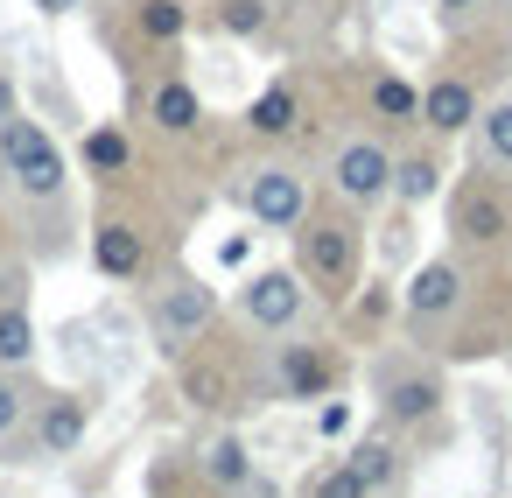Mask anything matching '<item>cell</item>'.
I'll list each match as a JSON object with an SVG mask.
<instances>
[{"mask_svg":"<svg viewBox=\"0 0 512 498\" xmlns=\"http://www.w3.org/2000/svg\"><path fill=\"white\" fill-rule=\"evenodd\" d=\"M379 400H386L393 421H428L442 407V386H435V372H386Z\"/></svg>","mask_w":512,"mask_h":498,"instance_id":"12","label":"cell"},{"mask_svg":"<svg viewBox=\"0 0 512 498\" xmlns=\"http://www.w3.org/2000/svg\"><path fill=\"white\" fill-rule=\"evenodd\" d=\"M442 8H449V15H477V8H484V0H442Z\"/></svg>","mask_w":512,"mask_h":498,"instance_id":"31","label":"cell"},{"mask_svg":"<svg viewBox=\"0 0 512 498\" xmlns=\"http://www.w3.org/2000/svg\"><path fill=\"white\" fill-rule=\"evenodd\" d=\"M421 127H428V134H463V127H477V92H470L463 78H435V85L421 92Z\"/></svg>","mask_w":512,"mask_h":498,"instance_id":"11","label":"cell"},{"mask_svg":"<svg viewBox=\"0 0 512 498\" xmlns=\"http://www.w3.org/2000/svg\"><path fill=\"white\" fill-rule=\"evenodd\" d=\"M246 211H253V225H267V232H302V218H309V183H302L288 162H267V169H253V183H246Z\"/></svg>","mask_w":512,"mask_h":498,"instance_id":"4","label":"cell"},{"mask_svg":"<svg viewBox=\"0 0 512 498\" xmlns=\"http://www.w3.org/2000/svg\"><path fill=\"white\" fill-rule=\"evenodd\" d=\"M302 274H309L330 302H344V295L358 288V225H351L344 211L302 218Z\"/></svg>","mask_w":512,"mask_h":498,"instance_id":"2","label":"cell"},{"mask_svg":"<svg viewBox=\"0 0 512 498\" xmlns=\"http://www.w3.org/2000/svg\"><path fill=\"white\" fill-rule=\"evenodd\" d=\"M204 470H211V484H225V491H246V484H253V456H246L239 435L211 442V449H204Z\"/></svg>","mask_w":512,"mask_h":498,"instance_id":"19","label":"cell"},{"mask_svg":"<svg viewBox=\"0 0 512 498\" xmlns=\"http://www.w3.org/2000/svg\"><path fill=\"white\" fill-rule=\"evenodd\" d=\"M148 120H155L162 134H197V120H204V99H197V85H183V78H162V85L148 92Z\"/></svg>","mask_w":512,"mask_h":498,"instance_id":"13","label":"cell"},{"mask_svg":"<svg viewBox=\"0 0 512 498\" xmlns=\"http://www.w3.org/2000/svg\"><path fill=\"white\" fill-rule=\"evenodd\" d=\"M309 498H372V484H365L351 463H330V470L309 484Z\"/></svg>","mask_w":512,"mask_h":498,"instance_id":"26","label":"cell"},{"mask_svg":"<svg viewBox=\"0 0 512 498\" xmlns=\"http://www.w3.org/2000/svg\"><path fill=\"white\" fill-rule=\"evenodd\" d=\"M127 162H134V141L120 127H92L85 134V169L92 176H127Z\"/></svg>","mask_w":512,"mask_h":498,"instance_id":"18","label":"cell"},{"mask_svg":"<svg viewBox=\"0 0 512 498\" xmlns=\"http://www.w3.org/2000/svg\"><path fill=\"white\" fill-rule=\"evenodd\" d=\"M29 421V386L22 379H8V365H0V449L15 442V428Z\"/></svg>","mask_w":512,"mask_h":498,"instance_id":"25","label":"cell"},{"mask_svg":"<svg viewBox=\"0 0 512 498\" xmlns=\"http://www.w3.org/2000/svg\"><path fill=\"white\" fill-rule=\"evenodd\" d=\"M330 183H337L344 204H379V197L393 190V155H386L379 141H344V148L330 155Z\"/></svg>","mask_w":512,"mask_h":498,"instance_id":"5","label":"cell"},{"mask_svg":"<svg viewBox=\"0 0 512 498\" xmlns=\"http://www.w3.org/2000/svg\"><path fill=\"white\" fill-rule=\"evenodd\" d=\"M344 463H351V470H358V477H365L372 491H386V484H393V470H400V456H393V442H386V435L358 442V449H351Z\"/></svg>","mask_w":512,"mask_h":498,"instance_id":"21","label":"cell"},{"mask_svg":"<svg viewBox=\"0 0 512 498\" xmlns=\"http://www.w3.org/2000/svg\"><path fill=\"white\" fill-rule=\"evenodd\" d=\"M15 113V85H8V71H0V120Z\"/></svg>","mask_w":512,"mask_h":498,"instance_id":"30","label":"cell"},{"mask_svg":"<svg viewBox=\"0 0 512 498\" xmlns=\"http://www.w3.org/2000/svg\"><path fill=\"white\" fill-rule=\"evenodd\" d=\"M92 260H99V274L134 281V274L148 267V246H141V232H134V225H99V232H92Z\"/></svg>","mask_w":512,"mask_h":498,"instance_id":"14","label":"cell"},{"mask_svg":"<svg viewBox=\"0 0 512 498\" xmlns=\"http://www.w3.org/2000/svg\"><path fill=\"white\" fill-rule=\"evenodd\" d=\"M0 169H8V176H15V190H22V197H36V204L64 197V148H57L36 120H22V113L0 120Z\"/></svg>","mask_w":512,"mask_h":498,"instance_id":"1","label":"cell"},{"mask_svg":"<svg viewBox=\"0 0 512 498\" xmlns=\"http://www.w3.org/2000/svg\"><path fill=\"white\" fill-rule=\"evenodd\" d=\"M323 386H330V365H323L309 344H288V351H281V393H288V400H323Z\"/></svg>","mask_w":512,"mask_h":498,"instance_id":"15","label":"cell"},{"mask_svg":"<svg viewBox=\"0 0 512 498\" xmlns=\"http://www.w3.org/2000/svg\"><path fill=\"white\" fill-rule=\"evenodd\" d=\"M449 232L463 239V246H498L505 232H512V211H505V197L491 190V183H456V197H449Z\"/></svg>","mask_w":512,"mask_h":498,"instance_id":"6","label":"cell"},{"mask_svg":"<svg viewBox=\"0 0 512 498\" xmlns=\"http://www.w3.org/2000/svg\"><path fill=\"white\" fill-rule=\"evenodd\" d=\"M36 8H43V15H78L85 0H36Z\"/></svg>","mask_w":512,"mask_h":498,"instance_id":"29","label":"cell"},{"mask_svg":"<svg viewBox=\"0 0 512 498\" xmlns=\"http://www.w3.org/2000/svg\"><path fill=\"white\" fill-rule=\"evenodd\" d=\"M344 421H351V414H344V407H337V400H330V407H323V414H316V428H323V435H344Z\"/></svg>","mask_w":512,"mask_h":498,"instance_id":"28","label":"cell"},{"mask_svg":"<svg viewBox=\"0 0 512 498\" xmlns=\"http://www.w3.org/2000/svg\"><path fill=\"white\" fill-rule=\"evenodd\" d=\"M372 113L407 127V120H421V92H414L407 78H379V85H372Z\"/></svg>","mask_w":512,"mask_h":498,"instance_id":"23","label":"cell"},{"mask_svg":"<svg viewBox=\"0 0 512 498\" xmlns=\"http://www.w3.org/2000/svg\"><path fill=\"white\" fill-rule=\"evenodd\" d=\"M218 22H225V36H260L267 29V0H225Z\"/></svg>","mask_w":512,"mask_h":498,"instance_id":"27","label":"cell"},{"mask_svg":"<svg viewBox=\"0 0 512 498\" xmlns=\"http://www.w3.org/2000/svg\"><path fill=\"white\" fill-rule=\"evenodd\" d=\"M176 393H183L197 414H225V407L239 400L232 365H218V358H183V365H176Z\"/></svg>","mask_w":512,"mask_h":498,"instance_id":"10","label":"cell"},{"mask_svg":"<svg viewBox=\"0 0 512 498\" xmlns=\"http://www.w3.org/2000/svg\"><path fill=\"white\" fill-rule=\"evenodd\" d=\"M302 309H309L302 274L267 267V274H253V281H246V323H260V330H295V323H302Z\"/></svg>","mask_w":512,"mask_h":498,"instance_id":"7","label":"cell"},{"mask_svg":"<svg viewBox=\"0 0 512 498\" xmlns=\"http://www.w3.org/2000/svg\"><path fill=\"white\" fill-rule=\"evenodd\" d=\"M246 127H253L260 141H281V134L295 127V92H288V85H267V92L246 106Z\"/></svg>","mask_w":512,"mask_h":498,"instance_id":"16","label":"cell"},{"mask_svg":"<svg viewBox=\"0 0 512 498\" xmlns=\"http://www.w3.org/2000/svg\"><path fill=\"white\" fill-rule=\"evenodd\" d=\"M29 358H36V323H29V309H22V302H8V309H0V365L22 372Z\"/></svg>","mask_w":512,"mask_h":498,"instance_id":"17","label":"cell"},{"mask_svg":"<svg viewBox=\"0 0 512 498\" xmlns=\"http://www.w3.org/2000/svg\"><path fill=\"white\" fill-rule=\"evenodd\" d=\"M393 190H400L407 204H421V197L442 190V169H435L428 155H407V162H393Z\"/></svg>","mask_w":512,"mask_h":498,"instance_id":"24","label":"cell"},{"mask_svg":"<svg viewBox=\"0 0 512 498\" xmlns=\"http://www.w3.org/2000/svg\"><path fill=\"white\" fill-rule=\"evenodd\" d=\"M85 428H92V407H85L78 393L43 400V414H36V456H71V449L85 442Z\"/></svg>","mask_w":512,"mask_h":498,"instance_id":"9","label":"cell"},{"mask_svg":"<svg viewBox=\"0 0 512 498\" xmlns=\"http://www.w3.org/2000/svg\"><path fill=\"white\" fill-rule=\"evenodd\" d=\"M134 22H141V36H148V43H176V36L190 29L183 0H141V8H134Z\"/></svg>","mask_w":512,"mask_h":498,"instance_id":"22","label":"cell"},{"mask_svg":"<svg viewBox=\"0 0 512 498\" xmlns=\"http://www.w3.org/2000/svg\"><path fill=\"white\" fill-rule=\"evenodd\" d=\"M477 148H484L491 169H512V99L491 106V113H477Z\"/></svg>","mask_w":512,"mask_h":498,"instance_id":"20","label":"cell"},{"mask_svg":"<svg viewBox=\"0 0 512 498\" xmlns=\"http://www.w3.org/2000/svg\"><path fill=\"white\" fill-rule=\"evenodd\" d=\"M155 337L169 344V351H190L211 323H218V295L204 288V281H169V288H155Z\"/></svg>","mask_w":512,"mask_h":498,"instance_id":"3","label":"cell"},{"mask_svg":"<svg viewBox=\"0 0 512 498\" xmlns=\"http://www.w3.org/2000/svg\"><path fill=\"white\" fill-rule=\"evenodd\" d=\"M463 302V267L456 260H428L414 281H407V316L414 323H435V316H449Z\"/></svg>","mask_w":512,"mask_h":498,"instance_id":"8","label":"cell"}]
</instances>
